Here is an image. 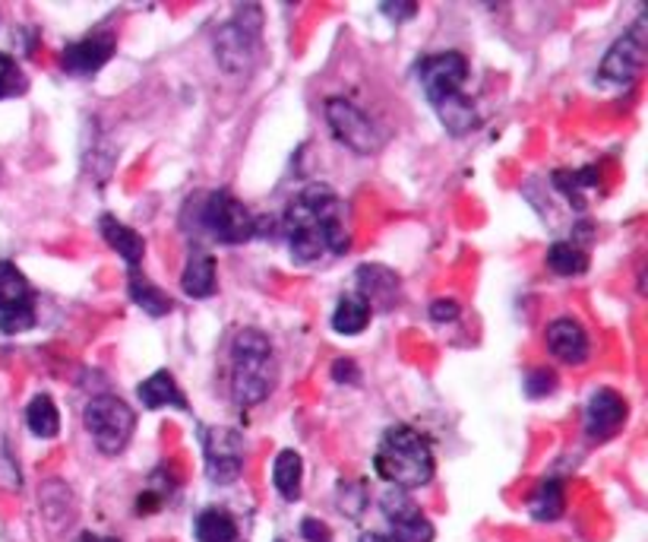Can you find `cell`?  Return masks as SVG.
Wrapping results in <instances>:
<instances>
[{"label":"cell","instance_id":"13","mask_svg":"<svg viewBox=\"0 0 648 542\" xmlns=\"http://www.w3.org/2000/svg\"><path fill=\"white\" fill-rule=\"evenodd\" d=\"M118 52V39L114 32H89L83 39L70 42L61 54V67L70 77H92Z\"/></svg>","mask_w":648,"mask_h":542},{"label":"cell","instance_id":"24","mask_svg":"<svg viewBox=\"0 0 648 542\" xmlns=\"http://www.w3.org/2000/svg\"><path fill=\"white\" fill-rule=\"evenodd\" d=\"M25 425L35 438H54L61 432V413L57 403L48 393H39L29 406H25Z\"/></svg>","mask_w":648,"mask_h":542},{"label":"cell","instance_id":"3","mask_svg":"<svg viewBox=\"0 0 648 542\" xmlns=\"http://www.w3.org/2000/svg\"><path fill=\"white\" fill-rule=\"evenodd\" d=\"M278 365L270 336L260 330H241L231 343V397L238 406L263 403L275 388Z\"/></svg>","mask_w":648,"mask_h":542},{"label":"cell","instance_id":"11","mask_svg":"<svg viewBox=\"0 0 648 542\" xmlns=\"http://www.w3.org/2000/svg\"><path fill=\"white\" fill-rule=\"evenodd\" d=\"M260 45V10L253 13V20H231L228 26L219 29L216 35V57L228 74H241L248 71L253 52Z\"/></svg>","mask_w":648,"mask_h":542},{"label":"cell","instance_id":"21","mask_svg":"<svg viewBox=\"0 0 648 542\" xmlns=\"http://www.w3.org/2000/svg\"><path fill=\"white\" fill-rule=\"evenodd\" d=\"M273 483L285 501H298L304 486V460L298 451H282L273 464Z\"/></svg>","mask_w":648,"mask_h":542},{"label":"cell","instance_id":"19","mask_svg":"<svg viewBox=\"0 0 648 542\" xmlns=\"http://www.w3.org/2000/svg\"><path fill=\"white\" fill-rule=\"evenodd\" d=\"M136 397L143 400L146 410H165V406L187 410V400H184L177 381L172 378V371H155V375H150V378L136 388Z\"/></svg>","mask_w":648,"mask_h":542},{"label":"cell","instance_id":"8","mask_svg":"<svg viewBox=\"0 0 648 542\" xmlns=\"http://www.w3.org/2000/svg\"><path fill=\"white\" fill-rule=\"evenodd\" d=\"M418 79L425 86L427 102L440 108L452 102L455 96H462V86L469 79V57L459 52L430 54L418 64Z\"/></svg>","mask_w":648,"mask_h":542},{"label":"cell","instance_id":"7","mask_svg":"<svg viewBox=\"0 0 648 542\" xmlns=\"http://www.w3.org/2000/svg\"><path fill=\"white\" fill-rule=\"evenodd\" d=\"M323 111L332 137H336L342 147H349L351 153L371 155L383 147V133H380V128H376L374 121H371L358 105L349 102V99L336 96V99L326 102Z\"/></svg>","mask_w":648,"mask_h":542},{"label":"cell","instance_id":"6","mask_svg":"<svg viewBox=\"0 0 648 542\" xmlns=\"http://www.w3.org/2000/svg\"><path fill=\"white\" fill-rule=\"evenodd\" d=\"M35 327V289L23 270L10 260H0V334L17 336Z\"/></svg>","mask_w":648,"mask_h":542},{"label":"cell","instance_id":"16","mask_svg":"<svg viewBox=\"0 0 648 542\" xmlns=\"http://www.w3.org/2000/svg\"><path fill=\"white\" fill-rule=\"evenodd\" d=\"M548 349L553 359L567 361V365H582L592 353V343H589V334L585 327L575 321V317H557L548 324Z\"/></svg>","mask_w":648,"mask_h":542},{"label":"cell","instance_id":"35","mask_svg":"<svg viewBox=\"0 0 648 542\" xmlns=\"http://www.w3.org/2000/svg\"><path fill=\"white\" fill-rule=\"evenodd\" d=\"M361 542H393V540H389V536H383V533H364Z\"/></svg>","mask_w":648,"mask_h":542},{"label":"cell","instance_id":"29","mask_svg":"<svg viewBox=\"0 0 648 542\" xmlns=\"http://www.w3.org/2000/svg\"><path fill=\"white\" fill-rule=\"evenodd\" d=\"M25 93V77L23 67L17 64V57L7 52H0V99L20 96Z\"/></svg>","mask_w":648,"mask_h":542},{"label":"cell","instance_id":"26","mask_svg":"<svg viewBox=\"0 0 648 542\" xmlns=\"http://www.w3.org/2000/svg\"><path fill=\"white\" fill-rule=\"evenodd\" d=\"M563 511H567V491H563V483H560V479L541 483L538 491L531 495V517H535V520H557Z\"/></svg>","mask_w":648,"mask_h":542},{"label":"cell","instance_id":"5","mask_svg":"<svg viewBox=\"0 0 648 542\" xmlns=\"http://www.w3.org/2000/svg\"><path fill=\"white\" fill-rule=\"evenodd\" d=\"M202 232H209L219 245H244L260 232V219L250 213L231 191H212L202 197L197 209Z\"/></svg>","mask_w":648,"mask_h":542},{"label":"cell","instance_id":"18","mask_svg":"<svg viewBox=\"0 0 648 542\" xmlns=\"http://www.w3.org/2000/svg\"><path fill=\"white\" fill-rule=\"evenodd\" d=\"M180 289H184V295H190V299H209V295H216L219 277H216V258H212L209 251H200V248H197V251L187 258L184 277H180Z\"/></svg>","mask_w":648,"mask_h":542},{"label":"cell","instance_id":"17","mask_svg":"<svg viewBox=\"0 0 648 542\" xmlns=\"http://www.w3.org/2000/svg\"><path fill=\"white\" fill-rule=\"evenodd\" d=\"M99 232L101 238L108 241V248L136 273V267L146 258V238L136 232V229L124 226V223H121L118 216H111V213H105L99 219Z\"/></svg>","mask_w":648,"mask_h":542},{"label":"cell","instance_id":"27","mask_svg":"<svg viewBox=\"0 0 648 542\" xmlns=\"http://www.w3.org/2000/svg\"><path fill=\"white\" fill-rule=\"evenodd\" d=\"M437 115H440L443 128H447L449 133H455V137H462V133H469L472 128H477V111H474L472 99H469L465 93L455 96L452 102L440 105Z\"/></svg>","mask_w":648,"mask_h":542},{"label":"cell","instance_id":"14","mask_svg":"<svg viewBox=\"0 0 648 542\" xmlns=\"http://www.w3.org/2000/svg\"><path fill=\"white\" fill-rule=\"evenodd\" d=\"M626 413H629V406L617 390H595L585 403V435L592 441L614 438L624 429Z\"/></svg>","mask_w":648,"mask_h":542},{"label":"cell","instance_id":"20","mask_svg":"<svg viewBox=\"0 0 648 542\" xmlns=\"http://www.w3.org/2000/svg\"><path fill=\"white\" fill-rule=\"evenodd\" d=\"M130 299L136 308H143L150 317H165L168 311H175V302L165 289H158L155 283H150L143 273H130Z\"/></svg>","mask_w":648,"mask_h":542},{"label":"cell","instance_id":"34","mask_svg":"<svg viewBox=\"0 0 648 542\" xmlns=\"http://www.w3.org/2000/svg\"><path fill=\"white\" fill-rule=\"evenodd\" d=\"M386 17H399L396 23H405V20H411L415 13H418V3H383L380 7Z\"/></svg>","mask_w":648,"mask_h":542},{"label":"cell","instance_id":"30","mask_svg":"<svg viewBox=\"0 0 648 542\" xmlns=\"http://www.w3.org/2000/svg\"><path fill=\"white\" fill-rule=\"evenodd\" d=\"M553 390H557V375L550 368H535V371L525 375V393L531 400H541V397H548Z\"/></svg>","mask_w":648,"mask_h":542},{"label":"cell","instance_id":"28","mask_svg":"<svg viewBox=\"0 0 648 542\" xmlns=\"http://www.w3.org/2000/svg\"><path fill=\"white\" fill-rule=\"evenodd\" d=\"M553 184L567 194V200H570L575 209H582L585 207L582 194L592 191V187H598V169H579V172L560 169V172L553 175Z\"/></svg>","mask_w":648,"mask_h":542},{"label":"cell","instance_id":"4","mask_svg":"<svg viewBox=\"0 0 648 542\" xmlns=\"http://www.w3.org/2000/svg\"><path fill=\"white\" fill-rule=\"evenodd\" d=\"M83 425L86 432L92 435L96 447L101 454L114 457V454H124V447L133 438V429H136V413L130 410V403L114 397V393H99L86 403L83 410Z\"/></svg>","mask_w":648,"mask_h":542},{"label":"cell","instance_id":"12","mask_svg":"<svg viewBox=\"0 0 648 542\" xmlns=\"http://www.w3.org/2000/svg\"><path fill=\"white\" fill-rule=\"evenodd\" d=\"M380 508L389 523V540L393 542H433V523L405 491H386Z\"/></svg>","mask_w":648,"mask_h":542},{"label":"cell","instance_id":"33","mask_svg":"<svg viewBox=\"0 0 648 542\" xmlns=\"http://www.w3.org/2000/svg\"><path fill=\"white\" fill-rule=\"evenodd\" d=\"M300 530H304V536H307L310 542H332L329 540V527L320 523V520H314V517H307Z\"/></svg>","mask_w":648,"mask_h":542},{"label":"cell","instance_id":"1","mask_svg":"<svg viewBox=\"0 0 648 542\" xmlns=\"http://www.w3.org/2000/svg\"><path fill=\"white\" fill-rule=\"evenodd\" d=\"M282 232L298 263L339 258L351 245L345 204L326 184H310L288 200L282 213Z\"/></svg>","mask_w":648,"mask_h":542},{"label":"cell","instance_id":"23","mask_svg":"<svg viewBox=\"0 0 648 542\" xmlns=\"http://www.w3.org/2000/svg\"><path fill=\"white\" fill-rule=\"evenodd\" d=\"M545 263H548L557 277H582L592 260L585 254V248H579L575 241H553L548 248Z\"/></svg>","mask_w":648,"mask_h":542},{"label":"cell","instance_id":"25","mask_svg":"<svg viewBox=\"0 0 648 542\" xmlns=\"http://www.w3.org/2000/svg\"><path fill=\"white\" fill-rule=\"evenodd\" d=\"M238 520L222 508H206L197 517V542H238Z\"/></svg>","mask_w":648,"mask_h":542},{"label":"cell","instance_id":"36","mask_svg":"<svg viewBox=\"0 0 648 542\" xmlns=\"http://www.w3.org/2000/svg\"><path fill=\"white\" fill-rule=\"evenodd\" d=\"M79 542H118V540H111V536H92V533H86V536H83Z\"/></svg>","mask_w":648,"mask_h":542},{"label":"cell","instance_id":"15","mask_svg":"<svg viewBox=\"0 0 648 542\" xmlns=\"http://www.w3.org/2000/svg\"><path fill=\"white\" fill-rule=\"evenodd\" d=\"M402 283L389 267L380 263H364L358 267V299L367 302L371 311H389L399 305Z\"/></svg>","mask_w":648,"mask_h":542},{"label":"cell","instance_id":"32","mask_svg":"<svg viewBox=\"0 0 648 542\" xmlns=\"http://www.w3.org/2000/svg\"><path fill=\"white\" fill-rule=\"evenodd\" d=\"M332 378H336L339 384H345V381L354 384V381H358V365H354L351 359H339L336 365H332Z\"/></svg>","mask_w":648,"mask_h":542},{"label":"cell","instance_id":"22","mask_svg":"<svg viewBox=\"0 0 648 542\" xmlns=\"http://www.w3.org/2000/svg\"><path fill=\"white\" fill-rule=\"evenodd\" d=\"M371 314H374V311L367 308L364 299H358V295H342L336 311H332V330L345 336H358L367 324H371Z\"/></svg>","mask_w":648,"mask_h":542},{"label":"cell","instance_id":"31","mask_svg":"<svg viewBox=\"0 0 648 542\" xmlns=\"http://www.w3.org/2000/svg\"><path fill=\"white\" fill-rule=\"evenodd\" d=\"M455 317H459V305L452 299H437L430 305V321L433 324H447V321H455Z\"/></svg>","mask_w":648,"mask_h":542},{"label":"cell","instance_id":"2","mask_svg":"<svg viewBox=\"0 0 648 542\" xmlns=\"http://www.w3.org/2000/svg\"><path fill=\"white\" fill-rule=\"evenodd\" d=\"M376 476L399 491L421 489L433 479L437 460H433V447L427 435H421L411 425H389L380 438V447L374 454Z\"/></svg>","mask_w":648,"mask_h":542},{"label":"cell","instance_id":"9","mask_svg":"<svg viewBox=\"0 0 648 542\" xmlns=\"http://www.w3.org/2000/svg\"><path fill=\"white\" fill-rule=\"evenodd\" d=\"M646 17H639L633 23V29H626L624 35L611 45V52L604 54V61H601L598 67L601 79L617 83V86H629L633 79L642 74V67H646Z\"/></svg>","mask_w":648,"mask_h":542},{"label":"cell","instance_id":"10","mask_svg":"<svg viewBox=\"0 0 648 542\" xmlns=\"http://www.w3.org/2000/svg\"><path fill=\"white\" fill-rule=\"evenodd\" d=\"M202 451H206V473L212 483H234L244 469V438L234 429H202Z\"/></svg>","mask_w":648,"mask_h":542}]
</instances>
